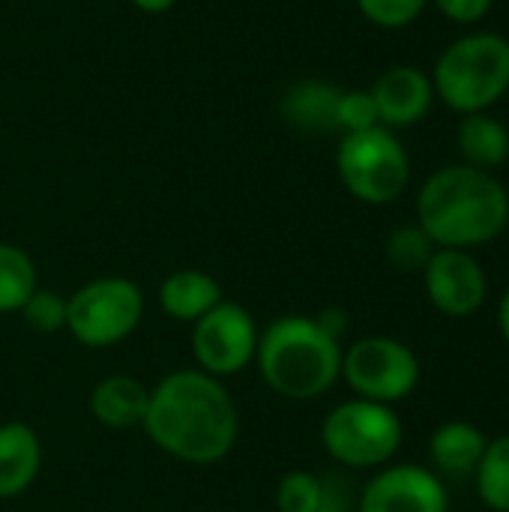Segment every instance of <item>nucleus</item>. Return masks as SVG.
I'll return each mask as SVG.
<instances>
[{
  "mask_svg": "<svg viewBox=\"0 0 509 512\" xmlns=\"http://www.w3.org/2000/svg\"><path fill=\"white\" fill-rule=\"evenodd\" d=\"M474 489L489 512H509V435L489 438L486 453L477 465Z\"/></svg>",
  "mask_w": 509,
  "mask_h": 512,
  "instance_id": "6ab92c4d",
  "label": "nucleus"
},
{
  "mask_svg": "<svg viewBox=\"0 0 509 512\" xmlns=\"http://www.w3.org/2000/svg\"><path fill=\"white\" fill-rule=\"evenodd\" d=\"M429 3H435V9L456 24H477L492 9V0H429Z\"/></svg>",
  "mask_w": 509,
  "mask_h": 512,
  "instance_id": "bb28decb",
  "label": "nucleus"
},
{
  "mask_svg": "<svg viewBox=\"0 0 509 512\" xmlns=\"http://www.w3.org/2000/svg\"><path fill=\"white\" fill-rule=\"evenodd\" d=\"M66 312H69V300L57 291H45L36 288L27 303L21 306V318L30 330L36 333H60L66 330Z\"/></svg>",
  "mask_w": 509,
  "mask_h": 512,
  "instance_id": "4be33fe9",
  "label": "nucleus"
},
{
  "mask_svg": "<svg viewBox=\"0 0 509 512\" xmlns=\"http://www.w3.org/2000/svg\"><path fill=\"white\" fill-rule=\"evenodd\" d=\"M354 3L375 27L384 30H402L414 24L429 6V0H354Z\"/></svg>",
  "mask_w": 509,
  "mask_h": 512,
  "instance_id": "393cba45",
  "label": "nucleus"
},
{
  "mask_svg": "<svg viewBox=\"0 0 509 512\" xmlns=\"http://www.w3.org/2000/svg\"><path fill=\"white\" fill-rule=\"evenodd\" d=\"M66 300V330L87 348H111L129 339L144 318V294L123 276L93 279Z\"/></svg>",
  "mask_w": 509,
  "mask_h": 512,
  "instance_id": "6e6552de",
  "label": "nucleus"
},
{
  "mask_svg": "<svg viewBox=\"0 0 509 512\" xmlns=\"http://www.w3.org/2000/svg\"><path fill=\"white\" fill-rule=\"evenodd\" d=\"M222 303V285L204 270H177L159 285V306L174 321L195 324Z\"/></svg>",
  "mask_w": 509,
  "mask_h": 512,
  "instance_id": "dca6fc26",
  "label": "nucleus"
},
{
  "mask_svg": "<svg viewBox=\"0 0 509 512\" xmlns=\"http://www.w3.org/2000/svg\"><path fill=\"white\" fill-rule=\"evenodd\" d=\"M150 390L132 375L102 378L90 390V414L108 429H135L144 423Z\"/></svg>",
  "mask_w": 509,
  "mask_h": 512,
  "instance_id": "2eb2a0df",
  "label": "nucleus"
},
{
  "mask_svg": "<svg viewBox=\"0 0 509 512\" xmlns=\"http://www.w3.org/2000/svg\"><path fill=\"white\" fill-rule=\"evenodd\" d=\"M357 512H450V492L432 468L384 465L360 489Z\"/></svg>",
  "mask_w": 509,
  "mask_h": 512,
  "instance_id": "9b49d317",
  "label": "nucleus"
},
{
  "mask_svg": "<svg viewBox=\"0 0 509 512\" xmlns=\"http://www.w3.org/2000/svg\"><path fill=\"white\" fill-rule=\"evenodd\" d=\"M357 492L354 483L342 474L321 477V507L318 512H357Z\"/></svg>",
  "mask_w": 509,
  "mask_h": 512,
  "instance_id": "a878e982",
  "label": "nucleus"
},
{
  "mask_svg": "<svg viewBox=\"0 0 509 512\" xmlns=\"http://www.w3.org/2000/svg\"><path fill=\"white\" fill-rule=\"evenodd\" d=\"M36 288L33 258L12 243H0V315L21 312Z\"/></svg>",
  "mask_w": 509,
  "mask_h": 512,
  "instance_id": "aec40b11",
  "label": "nucleus"
},
{
  "mask_svg": "<svg viewBox=\"0 0 509 512\" xmlns=\"http://www.w3.org/2000/svg\"><path fill=\"white\" fill-rule=\"evenodd\" d=\"M498 330H501L504 345L509 348V288L501 294V300H498Z\"/></svg>",
  "mask_w": 509,
  "mask_h": 512,
  "instance_id": "c85d7f7f",
  "label": "nucleus"
},
{
  "mask_svg": "<svg viewBox=\"0 0 509 512\" xmlns=\"http://www.w3.org/2000/svg\"><path fill=\"white\" fill-rule=\"evenodd\" d=\"M258 327L249 309L222 300L204 318L192 324V354L201 372L213 378H231L243 372L258 351Z\"/></svg>",
  "mask_w": 509,
  "mask_h": 512,
  "instance_id": "1a4fd4ad",
  "label": "nucleus"
},
{
  "mask_svg": "<svg viewBox=\"0 0 509 512\" xmlns=\"http://www.w3.org/2000/svg\"><path fill=\"white\" fill-rule=\"evenodd\" d=\"M174 3H177V0H132V6L141 9V12H147V15H162V12H168Z\"/></svg>",
  "mask_w": 509,
  "mask_h": 512,
  "instance_id": "c756f323",
  "label": "nucleus"
},
{
  "mask_svg": "<svg viewBox=\"0 0 509 512\" xmlns=\"http://www.w3.org/2000/svg\"><path fill=\"white\" fill-rule=\"evenodd\" d=\"M255 363L273 393L312 402L342 378V342L327 336L309 315H282L258 336Z\"/></svg>",
  "mask_w": 509,
  "mask_h": 512,
  "instance_id": "7ed1b4c3",
  "label": "nucleus"
},
{
  "mask_svg": "<svg viewBox=\"0 0 509 512\" xmlns=\"http://www.w3.org/2000/svg\"><path fill=\"white\" fill-rule=\"evenodd\" d=\"M339 93H342L339 87L324 81H300L282 96V114L300 129H315V132L336 129Z\"/></svg>",
  "mask_w": 509,
  "mask_h": 512,
  "instance_id": "a211bd4d",
  "label": "nucleus"
},
{
  "mask_svg": "<svg viewBox=\"0 0 509 512\" xmlns=\"http://www.w3.org/2000/svg\"><path fill=\"white\" fill-rule=\"evenodd\" d=\"M405 441L402 417L393 405L348 399L321 423V444L336 465L351 471H378L393 465Z\"/></svg>",
  "mask_w": 509,
  "mask_h": 512,
  "instance_id": "39448f33",
  "label": "nucleus"
},
{
  "mask_svg": "<svg viewBox=\"0 0 509 512\" xmlns=\"http://www.w3.org/2000/svg\"><path fill=\"white\" fill-rule=\"evenodd\" d=\"M369 93L378 105L381 126H387L393 132L417 126L435 102L432 75L423 72L420 66H411V63H399V66L384 69L378 75V81L369 87Z\"/></svg>",
  "mask_w": 509,
  "mask_h": 512,
  "instance_id": "f8f14e48",
  "label": "nucleus"
},
{
  "mask_svg": "<svg viewBox=\"0 0 509 512\" xmlns=\"http://www.w3.org/2000/svg\"><path fill=\"white\" fill-rule=\"evenodd\" d=\"M459 153L465 165L483 168V171H498L509 159V129L504 120H498L489 111L465 114L459 120Z\"/></svg>",
  "mask_w": 509,
  "mask_h": 512,
  "instance_id": "f3484780",
  "label": "nucleus"
},
{
  "mask_svg": "<svg viewBox=\"0 0 509 512\" xmlns=\"http://www.w3.org/2000/svg\"><path fill=\"white\" fill-rule=\"evenodd\" d=\"M141 429L177 462L216 465L237 444L240 414L219 378L201 369H180L150 390Z\"/></svg>",
  "mask_w": 509,
  "mask_h": 512,
  "instance_id": "f257e3e1",
  "label": "nucleus"
},
{
  "mask_svg": "<svg viewBox=\"0 0 509 512\" xmlns=\"http://www.w3.org/2000/svg\"><path fill=\"white\" fill-rule=\"evenodd\" d=\"M315 321H318V327H321L327 336H333L336 342H342V336H345V330H348V312H345V309L327 306L324 312L315 315Z\"/></svg>",
  "mask_w": 509,
  "mask_h": 512,
  "instance_id": "cd10ccee",
  "label": "nucleus"
},
{
  "mask_svg": "<svg viewBox=\"0 0 509 512\" xmlns=\"http://www.w3.org/2000/svg\"><path fill=\"white\" fill-rule=\"evenodd\" d=\"M435 249H438V246L432 243V237H429L417 222L399 225L396 231H390V237H387V243H384L387 261H390L396 270H402V273H423L426 264L432 261Z\"/></svg>",
  "mask_w": 509,
  "mask_h": 512,
  "instance_id": "412c9836",
  "label": "nucleus"
},
{
  "mask_svg": "<svg viewBox=\"0 0 509 512\" xmlns=\"http://www.w3.org/2000/svg\"><path fill=\"white\" fill-rule=\"evenodd\" d=\"M381 126L378 117V105L372 99L369 90H342L339 102H336V129H342V135L348 132H363Z\"/></svg>",
  "mask_w": 509,
  "mask_h": 512,
  "instance_id": "b1692460",
  "label": "nucleus"
},
{
  "mask_svg": "<svg viewBox=\"0 0 509 512\" xmlns=\"http://www.w3.org/2000/svg\"><path fill=\"white\" fill-rule=\"evenodd\" d=\"M420 378V357L402 339L363 336L342 348V381L357 399L399 405L420 387Z\"/></svg>",
  "mask_w": 509,
  "mask_h": 512,
  "instance_id": "0eeeda50",
  "label": "nucleus"
},
{
  "mask_svg": "<svg viewBox=\"0 0 509 512\" xmlns=\"http://www.w3.org/2000/svg\"><path fill=\"white\" fill-rule=\"evenodd\" d=\"M336 171L342 186L363 204L381 207L396 201L411 183V156L399 135L387 126L342 135L336 147Z\"/></svg>",
  "mask_w": 509,
  "mask_h": 512,
  "instance_id": "423d86ee",
  "label": "nucleus"
},
{
  "mask_svg": "<svg viewBox=\"0 0 509 512\" xmlns=\"http://www.w3.org/2000/svg\"><path fill=\"white\" fill-rule=\"evenodd\" d=\"M423 288L435 312L462 321L477 315L489 300V276L468 249H435L423 270Z\"/></svg>",
  "mask_w": 509,
  "mask_h": 512,
  "instance_id": "9d476101",
  "label": "nucleus"
},
{
  "mask_svg": "<svg viewBox=\"0 0 509 512\" xmlns=\"http://www.w3.org/2000/svg\"><path fill=\"white\" fill-rule=\"evenodd\" d=\"M417 225L438 249H468L498 240L509 225L507 186L474 165H444L417 192Z\"/></svg>",
  "mask_w": 509,
  "mask_h": 512,
  "instance_id": "f03ea898",
  "label": "nucleus"
},
{
  "mask_svg": "<svg viewBox=\"0 0 509 512\" xmlns=\"http://www.w3.org/2000/svg\"><path fill=\"white\" fill-rule=\"evenodd\" d=\"M435 99L456 114L489 111L509 93V39L495 30H471L447 45L432 69Z\"/></svg>",
  "mask_w": 509,
  "mask_h": 512,
  "instance_id": "20e7f679",
  "label": "nucleus"
},
{
  "mask_svg": "<svg viewBox=\"0 0 509 512\" xmlns=\"http://www.w3.org/2000/svg\"><path fill=\"white\" fill-rule=\"evenodd\" d=\"M489 435L468 420H447L429 435V462L438 477H471L486 453Z\"/></svg>",
  "mask_w": 509,
  "mask_h": 512,
  "instance_id": "ddd939ff",
  "label": "nucleus"
},
{
  "mask_svg": "<svg viewBox=\"0 0 509 512\" xmlns=\"http://www.w3.org/2000/svg\"><path fill=\"white\" fill-rule=\"evenodd\" d=\"M42 465V447L27 423L0 426V501L24 495Z\"/></svg>",
  "mask_w": 509,
  "mask_h": 512,
  "instance_id": "4468645a",
  "label": "nucleus"
},
{
  "mask_svg": "<svg viewBox=\"0 0 509 512\" xmlns=\"http://www.w3.org/2000/svg\"><path fill=\"white\" fill-rule=\"evenodd\" d=\"M279 512H318L321 507V477L312 471H288L276 486Z\"/></svg>",
  "mask_w": 509,
  "mask_h": 512,
  "instance_id": "5701e85b",
  "label": "nucleus"
}]
</instances>
